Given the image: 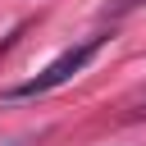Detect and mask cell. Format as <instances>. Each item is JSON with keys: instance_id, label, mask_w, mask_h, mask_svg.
Here are the masks:
<instances>
[{"instance_id": "3", "label": "cell", "mask_w": 146, "mask_h": 146, "mask_svg": "<svg viewBox=\"0 0 146 146\" xmlns=\"http://www.w3.org/2000/svg\"><path fill=\"white\" fill-rule=\"evenodd\" d=\"M41 132H27V137H14V141H0V146H36Z\"/></svg>"}, {"instance_id": "4", "label": "cell", "mask_w": 146, "mask_h": 146, "mask_svg": "<svg viewBox=\"0 0 146 146\" xmlns=\"http://www.w3.org/2000/svg\"><path fill=\"white\" fill-rule=\"evenodd\" d=\"M141 114H146V91H141V96L132 100V110H128V119H141Z\"/></svg>"}, {"instance_id": "1", "label": "cell", "mask_w": 146, "mask_h": 146, "mask_svg": "<svg viewBox=\"0 0 146 146\" xmlns=\"http://www.w3.org/2000/svg\"><path fill=\"white\" fill-rule=\"evenodd\" d=\"M110 46V32H91L87 41H78V46H68V50H59L36 78H27V82H18V87H9V91H0V100H32V96H46V91H55V87H64V82H73L100 50Z\"/></svg>"}, {"instance_id": "2", "label": "cell", "mask_w": 146, "mask_h": 146, "mask_svg": "<svg viewBox=\"0 0 146 146\" xmlns=\"http://www.w3.org/2000/svg\"><path fill=\"white\" fill-rule=\"evenodd\" d=\"M137 5H146V0H110V14H128V9H137Z\"/></svg>"}]
</instances>
